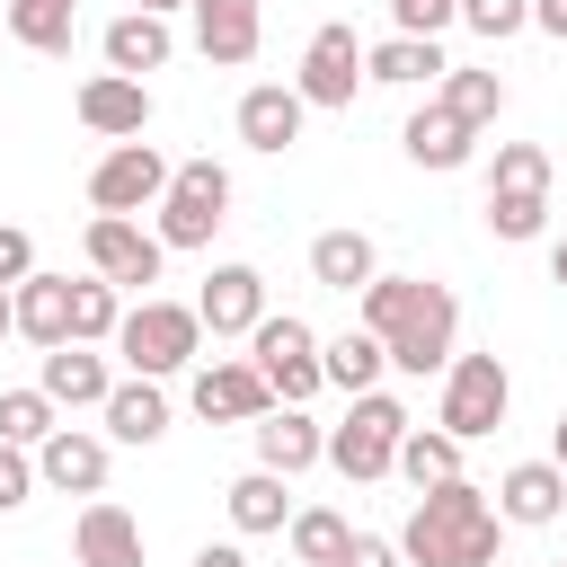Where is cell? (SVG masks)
Returning <instances> with one entry per match:
<instances>
[{"instance_id": "6da1fadb", "label": "cell", "mask_w": 567, "mask_h": 567, "mask_svg": "<svg viewBox=\"0 0 567 567\" xmlns=\"http://www.w3.org/2000/svg\"><path fill=\"white\" fill-rule=\"evenodd\" d=\"M354 301H363L354 328L381 337L390 372H443L461 354V301H452V284H434V275H372Z\"/></svg>"}, {"instance_id": "7a4b0ae2", "label": "cell", "mask_w": 567, "mask_h": 567, "mask_svg": "<svg viewBox=\"0 0 567 567\" xmlns=\"http://www.w3.org/2000/svg\"><path fill=\"white\" fill-rule=\"evenodd\" d=\"M496 540H505V523H496L487 487H470V478L425 487L416 514L399 523V558H408V567H487Z\"/></svg>"}, {"instance_id": "3957f363", "label": "cell", "mask_w": 567, "mask_h": 567, "mask_svg": "<svg viewBox=\"0 0 567 567\" xmlns=\"http://www.w3.org/2000/svg\"><path fill=\"white\" fill-rule=\"evenodd\" d=\"M115 354L133 363V381H168V372H186V363L204 354V319H195V301H159V292H142V301L115 319Z\"/></svg>"}, {"instance_id": "277c9868", "label": "cell", "mask_w": 567, "mask_h": 567, "mask_svg": "<svg viewBox=\"0 0 567 567\" xmlns=\"http://www.w3.org/2000/svg\"><path fill=\"white\" fill-rule=\"evenodd\" d=\"M248 363H257V381L275 390V408H310V399L328 390V372H319V328L292 319V310H266V319L248 328Z\"/></svg>"}, {"instance_id": "5b68a950", "label": "cell", "mask_w": 567, "mask_h": 567, "mask_svg": "<svg viewBox=\"0 0 567 567\" xmlns=\"http://www.w3.org/2000/svg\"><path fill=\"white\" fill-rule=\"evenodd\" d=\"M408 425H416V416H408V399L363 390V399L346 408V425H328V470H337V478H354V487L390 478V461H399V434H408Z\"/></svg>"}, {"instance_id": "8992f818", "label": "cell", "mask_w": 567, "mask_h": 567, "mask_svg": "<svg viewBox=\"0 0 567 567\" xmlns=\"http://www.w3.org/2000/svg\"><path fill=\"white\" fill-rule=\"evenodd\" d=\"M221 221H230V168H221V159H177L151 239H159V248H213Z\"/></svg>"}, {"instance_id": "52a82bcc", "label": "cell", "mask_w": 567, "mask_h": 567, "mask_svg": "<svg viewBox=\"0 0 567 567\" xmlns=\"http://www.w3.org/2000/svg\"><path fill=\"white\" fill-rule=\"evenodd\" d=\"M505 408H514V372H505V354H452V363H443V408H434V425H443L452 443L496 434Z\"/></svg>"}, {"instance_id": "ba28073f", "label": "cell", "mask_w": 567, "mask_h": 567, "mask_svg": "<svg viewBox=\"0 0 567 567\" xmlns=\"http://www.w3.org/2000/svg\"><path fill=\"white\" fill-rule=\"evenodd\" d=\"M354 89H363V35H354L346 18H328V27L301 44L292 97H301V106H328V115H346V106H354Z\"/></svg>"}, {"instance_id": "9c48e42d", "label": "cell", "mask_w": 567, "mask_h": 567, "mask_svg": "<svg viewBox=\"0 0 567 567\" xmlns=\"http://www.w3.org/2000/svg\"><path fill=\"white\" fill-rule=\"evenodd\" d=\"M159 195H168V159H159L151 142H115V151L89 168V204H97V213H115V221L159 213Z\"/></svg>"}, {"instance_id": "30bf717a", "label": "cell", "mask_w": 567, "mask_h": 567, "mask_svg": "<svg viewBox=\"0 0 567 567\" xmlns=\"http://www.w3.org/2000/svg\"><path fill=\"white\" fill-rule=\"evenodd\" d=\"M80 248H89V275H97V284H115V292H151V284H159V266H168V248H159L142 221H115V213H97Z\"/></svg>"}, {"instance_id": "8fae6325", "label": "cell", "mask_w": 567, "mask_h": 567, "mask_svg": "<svg viewBox=\"0 0 567 567\" xmlns=\"http://www.w3.org/2000/svg\"><path fill=\"white\" fill-rule=\"evenodd\" d=\"M186 399H195V416H204V425H257V416L275 408V390L257 381V363H248V354H213V363H195Z\"/></svg>"}, {"instance_id": "7c38bea8", "label": "cell", "mask_w": 567, "mask_h": 567, "mask_svg": "<svg viewBox=\"0 0 567 567\" xmlns=\"http://www.w3.org/2000/svg\"><path fill=\"white\" fill-rule=\"evenodd\" d=\"M106 470H115V443L89 434V425H53L35 443V478L62 487V496H106Z\"/></svg>"}, {"instance_id": "4fadbf2b", "label": "cell", "mask_w": 567, "mask_h": 567, "mask_svg": "<svg viewBox=\"0 0 567 567\" xmlns=\"http://www.w3.org/2000/svg\"><path fill=\"white\" fill-rule=\"evenodd\" d=\"M71 106H80V124H89L97 142H142V133H151V80H124V71H89Z\"/></svg>"}, {"instance_id": "5bb4252c", "label": "cell", "mask_w": 567, "mask_h": 567, "mask_svg": "<svg viewBox=\"0 0 567 567\" xmlns=\"http://www.w3.org/2000/svg\"><path fill=\"white\" fill-rule=\"evenodd\" d=\"M186 9H195V53L204 62H221V71L257 62V44H266V9L257 0H186Z\"/></svg>"}, {"instance_id": "9a60e30c", "label": "cell", "mask_w": 567, "mask_h": 567, "mask_svg": "<svg viewBox=\"0 0 567 567\" xmlns=\"http://www.w3.org/2000/svg\"><path fill=\"white\" fill-rule=\"evenodd\" d=\"M248 434H257V470H275V478H301L310 461H328V425L310 408H266Z\"/></svg>"}, {"instance_id": "2e32d148", "label": "cell", "mask_w": 567, "mask_h": 567, "mask_svg": "<svg viewBox=\"0 0 567 567\" xmlns=\"http://www.w3.org/2000/svg\"><path fill=\"white\" fill-rule=\"evenodd\" d=\"M496 523H523V532H540V523H558L567 514V470L558 461H514L505 478H496Z\"/></svg>"}, {"instance_id": "e0dca14e", "label": "cell", "mask_w": 567, "mask_h": 567, "mask_svg": "<svg viewBox=\"0 0 567 567\" xmlns=\"http://www.w3.org/2000/svg\"><path fill=\"white\" fill-rule=\"evenodd\" d=\"M195 319H204L213 337H248V328L266 319V275H257V266H213L204 292H195Z\"/></svg>"}, {"instance_id": "ac0fdd59", "label": "cell", "mask_w": 567, "mask_h": 567, "mask_svg": "<svg viewBox=\"0 0 567 567\" xmlns=\"http://www.w3.org/2000/svg\"><path fill=\"white\" fill-rule=\"evenodd\" d=\"M71 558L80 567H142V523L115 496H89L80 523H71Z\"/></svg>"}, {"instance_id": "d6986e66", "label": "cell", "mask_w": 567, "mask_h": 567, "mask_svg": "<svg viewBox=\"0 0 567 567\" xmlns=\"http://www.w3.org/2000/svg\"><path fill=\"white\" fill-rule=\"evenodd\" d=\"M301 97H292V80H257L248 97H239V142L248 151H266V159H284L292 142H301Z\"/></svg>"}, {"instance_id": "ffe728a7", "label": "cell", "mask_w": 567, "mask_h": 567, "mask_svg": "<svg viewBox=\"0 0 567 567\" xmlns=\"http://www.w3.org/2000/svg\"><path fill=\"white\" fill-rule=\"evenodd\" d=\"M97 53H106V71H124V80H142V71H168V53H177V35H168V18H151V9H124V18H106V35H97Z\"/></svg>"}, {"instance_id": "44dd1931", "label": "cell", "mask_w": 567, "mask_h": 567, "mask_svg": "<svg viewBox=\"0 0 567 567\" xmlns=\"http://www.w3.org/2000/svg\"><path fill=\"white\" fill-rule=\"evenodd\" d=\"M399 151H408L416 168H434V177H443V168H470L478 133H470V124H461L452 106H434V97H425V106H416V115L399 124Z\"/></svg>"}, {"instance_id": "7402d4cb", "label": "cell", "mask_w": 567, "mask_h": 567, "mask_svg": "<svg viewBox=\"0 0 567 567\" xmlns=\"http://www.w3.org/2000/svg\"><path fill=\"white\" fill-rule=\"evenodd\" d=\"M9 310H18V337L27 346H71V275H27V284H9Z\"/></svg>"}, {"instance_id": "603a6c76", "label": "cell", "mask_w": 567, "mask_h": 567, "mask_svg": "<svg viewBox=\"0 0 567 567\" xmlns=\"http://www.w3.org/2000/svg\"><path fill=\"white\" fill-rule=\"evenodd\" d=\"M443 71H452L443 35H381V44H363V80H381V89H425Z\"/></svg>"}, {"instance_id": "cb8c5ba5", "label": "cell", "mask_w": 567, "mask_h": 567, "mask_svg": "<svg viewBox=\"0 0 567 567\" xmlns=\"http://www.w3.org/2000/svg\"><path fill=\"white\" fill-rule=\"evenodd\" d=\"M35 390H44L53 408H106L115 372H106V354H97V346H53V354H44V372H35Z\"/></svg>"}, {"instance_id": "d4e9b609", "label": "cell", "mask_w": 567, "mask_h": 567, "mask_svg": "<svg viewBox=\"0 0 567 567\" xmlns=\"http://www.w3.org/2000/svg\"><path fill=\"white\" fill-rule=\"evenodd\" d=\"M97 416H106V443H133V452H142V443L168 434V390H159V381H115Z\"/></svg>"}, {"instance_id": "484cf974", "label": "cell", "mask_w": 567, "mask_h": 567, "mask_svg": "<svg viewBox=\"0 0 567 567\" xmlns=\"http://www.w3.org/2000/svg\"><path fill=\"white\" fill-rule=\"evenodd\" d=\"M221 505H230V532L266 540V532H284V523H292V478H275V470H239Z\"/></svg>"}, {"instance_id": "4316f807", "label": "cell", "mask_w": 567, "mask_h": 567, "mask_svg": "<svg viewBox=\"0 0 567 567\" xmlns=\"http://www.w3.org/2000/svg\"><path fill=\"white\" fill-rule=\"evenodd\" d=\"M319 372H328V390L363 399V390H381L390 354H381V337H372V328H346V337H319Z\"/></svg>"}, {"instance_id": "83f0119b", "label": "cell", "mask_w": 567, "mask_h": 567, "mask_svg": "<svg viewBox=\"0 0 567 567\" xmlns=\"http://www.w3.org/2000/svg\"><path fill=\"white\" fill-rule=\"evenodd\" d=\"M310 275H319L328 292H363V284L381 275V248H372L363 230H319V239H310Z\"/></svg>"}, {"instance_id": "f1b7e54d", "label": "cell", "mask_w": 567, "mask_h": 567, "mask_svg": "<svg viewBox=\"0 0 567 567\" xmlns=\"http://www.w3.org/2000/svg\"><path fill=\"white\" fill-rule=\"evenodd\" d=\"M0 27H9V44H27V53H71V35H80V0H9Z\"/></svg>"}, {"instance_id": "f546056e", "label": "cell", "mask_w": 567, "mask_h": 567, "mask_svg": "<svg viewBox=\"0 0 567 567\" xmlns=\"http://www.w3.org/2000/svg\"><path fill=\"white\" fill-rule=\"evenodd\" d=\"M390 470H399V478H408V487L425 496V487L461 478V443H452L443 425H408V434H399V461H390Z\"/></svg>"}, {"instance_id": "4dcf8cb0", "label": "cell", "mask_w": 567, "mask_h": 567, "mask_svg": "<svg viewBox=\"0 0 567 567\" xmlns=\"http://www.w3.org/2000/svg\"><path fill=\"white\" fill-rule=\"evenodd\" d=\"M434 106H452V115L478 133V124H496V115H505V80H496V71H461V62H452V71L434 80Z\"/></svg>"}, {"instance_id": "1f68e13d", "label": "cell", "mask_w": 567, "mask_h": 567, "mask_svg": "<svg viewBox=\"0 0 567 567\" xmlns=\"http://www.w3.org/2000/svg\"><path fill=\"white\" fill-rule=\"evenodd\" d=\"M284 540H292V558H301V567H337V549L354 540V523H346L337 505H292Z\"/></svg>"}, {"instance_id": "d6a6232c", "label": "cell", "mask_w": 567, "mask_h": 567, "mask_svg": "<svg viewBox=\"0 0 567 567\" xmlns=\"http://www.w3.org/2000/svg\"><path fill=\"white\" fill-rule=\"evenodd\" d=\"M115 319H124V292L115 284H71V346H115Z\"/></svg>"}, {"instance_id": "836d02e7", "label": "cell", "mask_w": 567, "mask_h": 567, "mask_svg": "<svg viewBox=\"0 0 567 567\" xmlns=\"http://www.w3.org/2000/svg\"><path fill=\"white\" fill-rule=\"evenodd\" d=\"M487 195H549V151L540 142H496Z\"/></svg>"}, {"instance_id": "e575fe53", "label": "cell", "mask_w": 567, "mask_h": 567, "mask_svg": "<svg viewBox=\"0 0 567 567\" xmlns=\"http://www.w3.org/2000/svg\"><path fill=\"white\" fill-rule=\"evenodd\" d=\"M62 425V408L44 399V390H0V443H18V452H35L44 434Z\"/></svg>"}, {"instance_id": "d590c367", "label": "cell", "mask_w": 567, "mask_h": 567, "mask_svg": "<svg viewBox=\"0 0 567 567\" xmlns=\"http://www.w3.org/2000/svg\"><path fill=\"white\" fill-rule=\"evenodd\" d=\"M487 230H496L505 248L540 239V230H549V195H487Z\"/></svg>"}, {"instance_id": "8d00e7d4", "label": "cell", "mask_w": 567, "mask_h": 567, "mask_svg": "<svg viewBox=\"0 0 567 567\" xmlns=\"http://www.w3.org/2000/svg\"><path fill=\"white\" fill-rule=\"evenodd\" d=\"M461 27H470V35H487V44H505V35H523V27H532V0H461Z\"/></svg>"}, {"instance_id": "74e56055", "label": "cell", "mask_w": 567, "mask_h": 567, "mask_svg": "<svg viewBox=\"0 0 567 567\" xmlns=\"http://www.w3.org/2000/svg\"><path fill=\"white\" fill-rule=\"evenodd\" d=\"M35 496V452H18V443H0V514H18Z\"/></svg>"}, {"instance_id": "f35d334b", "label": "cell", "mask_w": 567, "mask_h": 567, "mask_svg": "<svg viewBox=\"0 0 567 567\" xmlns=\"http://www.w3.org/2000/svg\"><path fill=\"white\" fill-rule=\"evenodd\" d=\"M390 18H399V35H443L461 18V0H390Z\"/></svg>"}, {"instance_id": "ab89813d", "label": "cell", "mask_w": 567, "mask_h": 567, "mask_svg": "<svg viewBox=\"0 0 567 567\" xmlns=\"http://www.w3.org/2000/svg\"><path fill=\"white\" fill-rule=\"evenodd\" d=\"M27 275H35V239L18 221H0V284H27Z\"/></svg>"}, {"instance_id": "60d3db41", "label": "cell", "mask_w": 567, "mask_h": 567, "mask_svg": "<svg viewBox=\"0 0 567 567\" xmlns=\"http://www.w3.org/2000/svg\"><path fill=\"white\" fill-rule=\"evenodd\" d=\"M337 567H408V558H399V540H381V532H354V540L337 549Z\"/></svg>"}, {"instance_id": "b9f144b4", "label": "cell", "mask_w": 567, "mask_h": 567, "mask_svg": "<svg viewBox=\"0 0 567 567\" xmlns=\"http://www.w3.org/2000/svg\"><path fill=\"white\" fill-rule=\"evenodd\" d=\"M195 567H248V549H239V540H204V549H195Z\"/></svg>"}, {"instance_id": "7bdbcfd3", "label": "cell", "mask_w": 567, "mask_h": 567, "mask_svg": "<svg viewBox=\"0 0 567 567\" xmlns=\"http://www.w3.org/2000/svg\"><path fill=\"white\" fill-rule=\"evenodd\" d=\"M532 27H540V35H558V44H567V0H532Z\"/></svg>"}, {"instance_id": "ee69618b", "label": "cell", "mask_w": 567, "mask_h": 567, "mask_svg": "<svg viewBox=\"0 0 567 567\" xmlns=\"http://www.w3.org/2000/svg\"><path fill=\"white\" fill-rule=\"evenodd\" d=\"M549 275H558V292H567V230H558V248H549Z\"/></svg>"}, {"instance_id": "f6af8a7d", "label": "cell", "mask_w": 567, "mask_h": 567, "mask_svg": "<svg viewBox=\"0 0 567 567\" xmlns=\"http://www.w3.org/2000/svg\"><path fill=\"white\" fill-rule=\"evenodd\" d=\"M0 337H18V310H9V284H0Z\"/></svg>"}, {"instance_id": "bcb514c9", "label": "cell", "mask_w": 567, "mask_h": 567, "mask_svg": "<svg viewBox=\"0 0 567 567\" xmlns=\"http://www.w3.org/2000/svg\"><path fill=\"white\" fill-rule=\"evenodd\" d=\"M549 461H558V470H567V416H558V434H549Z\"/></svg>"}, {"instance_id": "7dc6e473", "label": "cell", "mask_w": 567, "mask_h": 567, "mask_svg": "<svg viewBox=\"0 0 567 567\" xmlns=\"http://www.w3.org/2000/svg\"><path fill=\"white\" fill-rule=\"evenodd\" d=\"M133 9H151V18H168V9H186V0H133Z\"/></svg>"}, {"instance_id": "c3c4849f", "label": "cell", "mask_w": 567, "mask_h": 567, "mask_svg": "<svg viewBox=\"0 0 567 567\" xmlns=\"http://www.w3.org/2000/svg\"><path fill=\"white\" fill-rule=\"evenodd\" d=\"M0 35H9V27H0Z\"/></svg>"}, {"instance_id": "681fc988", "label": "cell", "mask_w": 567, "mask_h": 567, "mask_svg": "<svg viewBox=\"0 0 567 567\" xmlns=\"http://www.w3.org/2000/svg\"><path fill=\"white\" fill-rule=\"evenodd\" d=\"M558 567H567V558H558Z\"/></svg>"}]
</instances>
